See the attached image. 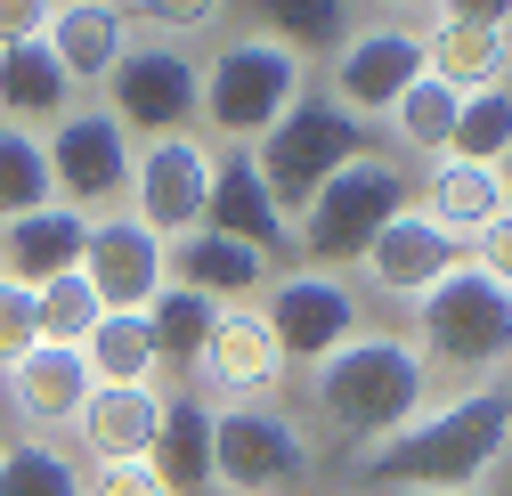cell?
<instances>
[{
    "instance_id": "cell-1",
    "label": "cell",
    "mask_w": 512,
    "mask_h": 496,
    "mask_svg": "<svg viewBox=\"0 0 512 496\" xmlns=\"http://www.w3.org/2000/svg\"><path fill=\"white\" fill-rule=\"evenodd\" d=\"M512 448V383H472L431 399L399 440L358 456V480L382 496H472Z\"/></svg>"
},
{
    "instance_id": "cell-2",
    "label": "cell",
    "mask_w": 512,
    "mask_h": 496,
    "mask_svg": "<svg viewBox=\"0 0 512 496\" xmlns=\"http://www.w3.org/2000/svg\"><path fill=\"white\" fill-rule=\"evenodd\" d=\"M431 407V366L407 334H358L326 366H309V415L342 431L350 448H382Z\"/></svg>"
},
{
    "instance_id": "cell-3",
    "label": "cell",
    "mask_w": 512,
    "mask_h": 496,
    "mask_svg": "<svg viewBox=\"0 0 512 496\" xmlns=\"http://www.w3.org/2000/svg\"><path fill=\"white\" fill-rule=\"evenodd\" d=\"M399 212H415V171H407L391 147H366V155H350L326 188H317V204L293 220V253H301L309 269H334V277H342V261H358Z\"/></svg>"
},
{
    "instance_id": "cell-4",
    "label": "cell",
    "mask_w": 512,
    "mask_h": 496,
    "mask_svg": "<svg viewBox=\"0 0 512 496\" xmlns=\"http://www.w3.org/2000/svg\"><path fill=\"white\" fill-rule=\"evenodd\" d=\"M431 375H496L512 366V285H496L480 261L447 269L423 301H415V334Z\"/></svg>"
},
{
    "instance_id": "cell-5",
    "label": "cell",
    "mask_w": 512,
    "mask_h": 496,
    "mask_svg": "<svg viewBox=\"0 0 512 496\" xmlns=\"http://www.w3.org/2000/svg\"><path fill=\"white\" fill-rule=\"evenodd\" d=\"M204 122L228 139V147H261L277 122L309 98V66L293 49H277L269 33H236L204 57Z\"/></svg>"
},
{
    "instance_id": "cell-6",
    "label": "cell",
    "mask_w": 512,
    "mask_h": 496,
    "mask_svg": "<svg viewBox=\"0 0 512 496\" xmlns=\"http://www.w3.org/2000/svg\"><path fill=\"white\" fill-rule=\"evenodd\" d=\"M431 25L439 9H399V17H358V33L326 57V90L350 122H382L423 74H431Z\"/></svg>"
},
{
    "instance_id": "cell-7",
    "label": "cell",
    "mask_w": 512,
    "mask_h": 496,
    "mask_svg": "<svg viewBox=\"0 0 512 496\" xmlns=\"http://www.w3.org/2000/svg\"><path fill=\"white\" fill-rule=\"evenodd\" d=\"M252 155V171H261V188H269V204L285 212V220H301L309 204H317V188L350 163V155H366V122H350L334 98H301L277 131L261 139V147H244Z\"/></svg>"
},
{
    "instance_id": "cell-8",
    "label": "cell",
    "mask_w": 512,
    "mask_h": 496,
    "mask_svg": "<svg viewBox=\"0 0 512 496\" xmlns=\"http://www.w3.org/2000/svg\"><path fill=\"white\" fill-rule=\"evenodd\" d=\"M106 114L131 147H155V139H187L204 122V74L179 41H139L131 57L114 66L106 82Z\"/></svg>"
},
{
    "instance_id": "cell-9",
    "label": "cell",
    "mask_w": 512,
    "mask_h": 496,
    "mask_svg": "<svg viewBox=\"0 0 512 496\" xmlns=\"http://www.w3.org/2000/svg\"><path fill=\"white\" fill-rule=\"evenodd\" d=\"M317 448L285 407H212V488L228 496H293Z\"/></svg>"
},
{
    "instance_id": "cell-10",
    "label": "cell",
    "mask_w": 512,
    "mask_h": 496,
    "mask_svg": "<svg viewBox=\"0 0 512 496\" xmlns=\"http://www.w3.org/2000/svg\"><path fill=\"white\" fill-rule=\"evenodd\" d=\"M41 155H49V188H57L66 212L106 220L114 204H131V163H139V147L114 131L106 106H74L57 131H41Z\"/></svg>"
},
{
    "instance_id": "cell-11",
    "label": "cell",
    "mask_w": 512,
    "mask_h": 496,
    "mask_svg": "<svg viewBox=\"0 0 512 496\" xmlns=\"http://www.w3.org/2000/svg\"><path fill=\"white\" fill-rule=\"evenodd\" d=\"M269 334L285 350V366H326L342 342L366 334V309H358V285L334 277V269H285L269 285Z\"/></svg>"
},
{
    "instance_id": "cell-12",
    "label": "cell",
    "mask_w": 512,
    "mask_h": 496,
    "mask_svg": "<svg viewBox=\"0 0 512 496\" xmlns=\"http://www.w3.org/2000/svg\"><path fill=\"white\" fill-rule=\"evenodd\" d=\"M212 163H220V147L196 139V131L139 147V163H131V220L147 236H163V244L196 236L204 228V204H212Z\"/></svg>"
},
{
    "instance_id": "cell-13",
    "label": "cell",
    "mask_w": 512,
    "mask_h": 496,
    "mask_svg": "<svg viewBox=\"0 0 512 496\" xmlns=\"http://www.w3.org/2000/svg\"><path fill=\"white\" fill-rule=\"evenodd\" d=\"M293 375L285 366V350H277V334H269V318L261 309H220V326H212V342H204V358H196V399H212V407H269V391Z\"/></svg>"
},
{
    "instance_id": "cell-14",
    "label": "cell",
    "mask_w": 512,
    "mask_h": 496,
    "mask_svg": "<svg viewBox=\"0 0 512 496\" xmlns=\"http://www.w3.org/2000/svg\"><path fill=\"white\" fill-rule=\"evenodd\" d=\"M163 253H171V244H163V236H147L131 212H106V220H90L82 277H90L98 309H114V318H139V309L163 293Z\"/></svg>"
},
{
    "instance_id": "cell-15",
    "label": "cell",
    "mask_w": 512,
    "mask_h": 496,
    "mask_svg": "<svg viewBox=\"0 0 512 496\" xmlns=\"http://www.w3.org/2000/svg\"><path fill=\"white\" fill-rule=\"evenodd\" d=\"M431 82L456 98L512 90V9H439L431 25Z\"/></svg>"
},
{
    "instance_id": "cell-16",
    "label": "cell",
    "mask_w": 512,
    "mask_h": 496,
    "mask_svg": "<svg viewBox=\"0 0 512 496\" xmlns=\"http://www.w3.org/2000/svg\"><path fill=\"white\" fill-rule=\"evenodd\" d=\"M464 261H472V253H464L447 228H431L423 212H399V220L358 253V277H366L374 293H391V301H423L447 269H464Z\"/></svg>"
},
{
    "instance_id": "cell-17",
    "label": "cell",
    "mask_w": 512,
    "mask_h": 496,
    "mask_svg": "<svg viewBox=\"0 0 512 496\" xmlns=\"http://www.w3.org/2000/svg\"><path fill=\"white\" fill-rule=\"evenodd\" d=\"M41 41H49L57 66H66V82H74V90L114 82V66L139 49L131 9H114V0H57V9L41 17Z\"/></svg>"
},
{
    "instance_id": "cell-18",
    "label": "cell",
    "mask_w": 512,
    "mask_h": 496,
    "mask_svg": "<svg viewBox=\"0 0 512 496\" xmlns=\"http://www.w3.org/2000/svg\"><path fill=\"white\" fill-rule=\"evenodd\" d=\"M163 285L196 293V301H212V309H236L244 293H269L277 269H269V253H252V244L196 228V236H179L171 253H163Z\"/></svg>"
},
{
    "instance_id": "cell-19",
    "label": "cell",
    "mask_w": 512,
    "mask_h": 496,
    "mask_svg": "<svg viewBox=\"0 0 512 496\" xmlns=\"http://www.w3.org/2000/svg\"><path fill=\"white\" fill-rule=\"evenodd\" d=\"M9 407H17V423H33V440L41 431H74V415L90 407V366H82V350H57V342H33L25 350V366H9Z\"/></svg>"
},
{
    "instance_id": "cell-20",
    "label": "cell",
    "mask_w": 512,
    "mask_h": 496,
    "mask_svg": "<svg viewBox=\"0 0 512 496\" xmlns=\"http://www.w3.org/2000/svg\"><path fill=\"white\" fill-rule=\"evenodd\" d=\"M204 228L212 236H236V244H252V253H293V220L269 204V188H261V171H252V155L244 147H228L220 163H212V204H204Z\"/></svg>"
},
{
    "instance_id": "cell-21",
    "label": "cell",
    "mask_w": 512,
    "mask_h": 496,
    "mask_svg": "<svg viewBox=\"0 0 512 496\" xmlns=\"http://www.w3.org/2000/svg\"><path fill=\"white\" fill-rule=\"evenodd\" d=\"M82 244H90V220L82 212L41 204V212H25V220L0 228V277L25 285V293H41V285H57V277L82 269Z\"/></svg>"
},
{
    "instance_id": "cell-22",
    "label": "cell",
    "mask_w": 512,
    "mask_h": 496,
    "mask_svg": "<svg viewBox=\"0 0 512 496\" xmlns=\"http://www.w3.org/2000/svg\"><path fill=\"white\" fill-rule=\"evenodd\" d=\"M74 431L98 464H147L155 431H163V391L155 383H98L90 407L74 415Z\"/></svg>"
},
{
    "instance_id": "cell-23",
    "label": "cell",
    "mask_w": 512,
    "mask_h": 496,
    "mask_svg": "<svg viewBox=\"0 0 512 496\" xmlns=\"http://www.w3.org/2000/svg\"><path fill=\"white\" fill-rule=\"evenodd\" d=\"M74 114V82H66V66L49 57V41L33 33V41H0V122L9 131H57V122Z\"/></svg>"
},
{
    "instance_id": "cell-24",
    "label": "cell",
    "mask_w": 512,
    "mask_h": 496,
    "mask_svg": "<svg viewBox=\"0 0 512 496\" xmlns=\"http://www.w3.org/2000/svg\"><path fill=\"white\" fill-rule=\"evenodd\" d=\"M147 464L163 472L171 496H204L212 488V399H196V391L163 399V431H155Z\"/></svg>"
},
{
    "instance_id": "cell-25",
    "label": "cell",
    "mask_w": 512,
    "mask_h": 496,
    "mask_svg": "<svg viewBox=\"0 0 512 496\" xmlns=\"http://www.w3.org/2000/svg\"><path fill=\"white\" fill-rule=\"evenodd\" d=\"M431 228H447L472 253L480 244V228L504 212V188H496V171H472V163H431L423 171V204H415Z\"/></svg>"
},
{
    "instance_id": "cell-26",
    "label": "cell",
    "mask_w": 512,
    "mask_h": 496,
    "mask_svg": "<svg viewBox=\"0 0 512 496\" xmlns=\"http://www.w3.org/2000/svg\"><path fill=\"white\" fill-rule=\"evenodd\" d=\"M212 326H220V309H212V301H196V293H179V285H163V293L147 301L155 366H171V375H196V358H204Z\"/></svg>"
},
{
    "instance_id": "cell-27",
    "label": "cell",
    "mask_w": 512,
    "mask_h": 496,
    "mask_svg": "<svg viewBox=\"0 0 512 496\" xmlns=\"http://www.w3.org/2000/svg\"><path fill=\"white\" fill-rule=\"evenodd\" d=\"M456 90H447V82H415L391 114H382V122H391V139H399V155H415V163H447V139H456Z\"/></svg>"
},
{
    "instance_id": "cell-28",
    "label": "cell",
    "mask_w": 512,
    "mask_h": 496,
    "mask_svg": "<svg viewBox=\"0 0 512 496\" xmlns=\"http://www.w3.org/2000/svg\"><path fill=\"white\" fill-rule=\"evenodd\" d=\"M82 366H90V383H155V334H147V309L139 318H106L90 326L82 342Z\"/></svg>"
},
{
    "instance_id": "cell-29",
    "label": "cell",
    "mask_w": 512,
    "mask_h": 496,
    "mask_svg": "<svg viewBox=\"0 0 512 496\" xmlns=\"http://www.w3.org/2000/svg\"><path fill=\"white\" fill-rule=\"evenodd\" d=\"M261 33L309 66V57H334V49L358 33V9H342V0H285V9H269Z\"/></svg>"
},
{
    "instance_id": "cell-30",
    "label": "cell",
    "mask_w": 512,
    "mask_h": 496,
    "mask_svg": "<svg viewBox=\"0 0 512 496\" xmlns=\"http://www.w3.org/2000/svg\"><path fill=\"white\" fill-rule=\"evenodd\" d=\"M0 496H90V472L57 440H17L0 448Z\"/></svg>"
},
{
    "instance_id": "cell-31",
    "label": "cell",
    "mask_w": 512,
    "mask_h": 496,
    "mask_svg": "<svg viewBox=\"0 0 512 496\" xmlns=\"http://www.w3.org/2000/svg\"><path fill=\"white\" fill-rule=\"evenodd\" d=\"M512 155V90H480L456 106V139H447V163H472V171H496Z\"/></svg>"
},
{
    "instance_id": "cell-32",
    "label": "cell",
    "mask_w": 512,
    "mask_h": 496,
    "mask_svg": "<svg viewBox=\"0 0 512 496\" xmlns=\"http://www.w3.org/2000/svg\"><path fill=\"white\" fill-rule=\"evenodd\" d=\"M41 204H57V188H49V155H41L33 131H9V122H0V228L25 220V212H41Z\"/></svg>"
},
{
    "instance_id": "cell-33",
    "label": "cell",
    "mask_w": 512,
    "mask_h": 496,
    "mask_svg": "<svg viewBox=\"0 0 512 496\" xmlns=\"http://www.w3.org/2000/svg\"><path fill=\"white\" fill-rule=\"evenodd\" d=\"M33 309H41V342H57V350H82V342H90V326L106 318L82 269H74V277H57V285H41V293H33Z\"/></svg>"
},
{
    "instance_id": "cell-34",
    "label": "cell",
    "mask_w": 512,
    "mask_h": 496,
    "mask_svg": "<svg viewBox=\"0 0 512 496\" xmlns=\"http://www.w3.org/2000/svg\"><path fill=\"white\" fill-rule=\"evenodd\" d=\"M33 342H41V309H33V293L0 277V375H9V366H25Z\"/></svg>"
},
{
    "instance_id": "cell-35",
    "label": "cell",
    "mask_w": 512,
    "mask_h": 496,
    "mask_svg": "<svg viewBox=\"0 0 512 496\" xmlns=\"http://www.w3.org/2000/svg\"><path fill=\"white\" fill-rule=\"evenodd\" d=\"M220 9L212 0H147V9H131V33H212Z\"/></svg>"
},
{
    "instance_id": "cell-36",
    "label": "cell",
    "mask_w": 512,
    "mask_h": 496,
    "mask_svg": "<svg viewBox=\"0 0 512 496\" xmlns=\"http://www.w3.org/2000/svg\"><path fill=\"white\" fill-rule=\"evenodd\" d=\"M90 496H171L155 464H98L90 472Z\"/></svg>"
},
{
    "instance_id": "cell-37",
    "label": "cell",
    "mask_w": 512,
    "mask_h": 496,
    "mask_svg": "<svg viewBox=\"0 0 512 496\" xmlns=\"http://www.w3.org/2000/svg\"><path fill=\"white\" fill-rule=\"evenodd\" d=\"M472 261L496 277V285H512V212H496L488 228H480V244H472Z\"/></svg>"
},
{
    "instance_id": "cell-38",
    "label": "cell",
    "mask_w": 512,
    "mask_h": 496,
    "mask_svg": "<svg viewBox=\"0 0 512 496\" xmlns=\"http://www.w3.org/2000/svg\"><path fill=\"white\" fill-rule=\"evenodd\" d=\"M41 17H49L41 0H0V41H33V33H41Z\"/></svg>"
},
{
    "instance_id": "cell-39",
    "label": "cell",
    "mask_w": 512,
    "mask_h": 496,
    "mask_svg": "<svg viewBox=\"0 0 512 496\" xmlns=\"http://www.w3.org/2000/svg\"><path fill=\"white\" fill-rule=\"evenodd\" d=\"M496 188H504V212H512V155L496 163Z\"/></svg>"
}]
</instances>
